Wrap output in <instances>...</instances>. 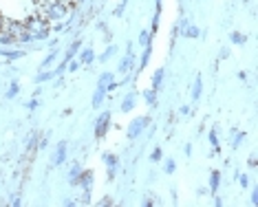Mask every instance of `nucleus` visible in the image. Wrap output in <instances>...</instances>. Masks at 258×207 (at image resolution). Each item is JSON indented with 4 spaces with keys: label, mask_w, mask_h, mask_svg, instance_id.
Wrapping results in <instances>:
<instances>
[{
    "label": "nucleus",
    "mask_w": 258,
    "mask_h": 207,
    "mask_svg": "<svg viewBox=\"0 0 258 207\" xmlns=\"http://www.w3.org/2000/svg\"><path fill=\"white\" fill-rule=\"evenodd\" d=\"M165 172H174V163H168V165H165Z\"/></svg>",
    "instance_id": "nucleus-17"
},
{
    "label": "nucleus",
    "mask_w": 258,
    "mask_h": 207,
    "mask_svg": "<svg viewBox=\"0 0 258 207\" xmlns=\"http://www.w3.org/2000/svg\"><path fill=\"white\" fill-rule=\"evenodd\" d=\"M64 152H66V141L58 146V154H55V163H62V161H64Z\"/></svg>",
    "instance_id": "nucleus-5"
},
{
    "label": "nucleus",
    "mask_w": 258,
    "mask_h": 207,
    "mask_svg": "<svg viewBox=\"0 0 258 207\" xmlns=\"http://www.w3.org/2000/svg\"><path fill=\"white\" fill-rule=\"evenodd\" d=\"M232 37H234V42H243V40H245V37H243V35H241V33H234V35H232Z\"/></svg>",
    "instance_id": "nucleus-16"
},
{
    "label": "nucleus",
    "mask_w": 258,
    "mask_h": 207,
    "mask_svg": "<svg viewBox=\"0 0 258 207\" xmlns=\"http://www.w3.org/2000/svg\"><path fill=\"white\" fill-rule=\"evenodd\" d=\"M128 66H130V55H126V60L122 62V66H119V71H122V73H126V71H128Z\"/></svg>",
    "instance_id": "nucleus-9"
},
{
    "label": "nucleus",
    "mask_w": 258,
    "mask_h": 207,
    "mask_svg": "<svg viewBox=\"0 0 258 207\" xmlns=\"http://www.w3.org/2000/svg\"><path fill=\"white\" fill-rule=\"evenodd\" d=\"M108 115H102L99 117V121H97V130H95V135L97 137H104V132H106V128H108Z\"/></svg>",
    "instance_id": "nucleus-2"
},
{
    "label": "nucleus",
    "mask_w": 258,
    "mask_h": 207,
    "mask_svg": "<svg viewBox=\"0 0 258 207\" xmlns=\"http://www.w3.org/2000/svg\"><path fill=\"white\" fill-rule=\"evenodd\" d=\"M104 82H99V86H97V93H95V97H93V106H99V101H102V97H104Z\"/></svg>",
    "instance_id": "nucleus-4"
},
{
    "label": "nucleus",
    "mask_w": 258,
    "mask_h": 207,
    "mask_svg": "<svg viewBox=\"0 0 258 207\" xmlns=\"http://www.w3.org/2000/svg\"><path fill=\"white\" fill-rule=\"evenodd\" d=\"M90 60H93V51L86 49L84 53H82V64H90Z\"/></svg>",
    "instance_id": "nucleus-6"
},
{
    "label": "nucleus",
    "mask_w": 258,
    "mask_h": 207,
    "mask_svg": "<svg viewBox=\"0 0 258 207\" xmlns=\"http://www.w3.org/2000/svg\"><path fill=\"white\" fill-rule=\"evenodd\" d=\"M216 185H218V174L214 172L212 174V190H216Z\"/></svg>",
    "instance_id": "nucleus-12"
},
{
    "label": "nucleus",
    "mask_w": 258,
    "mask_h": 207,
    "mask_svg": "<svg viewBox=\"0 0 258 207\" xmlns=\"http://www.w3.org/2000/svg\"><path fill=\"white\" fill-rule=\"evenodd\" d=\"M161 77H163V71H157V77H154V88L159 86V82H161Z\"/></svg>",
    "instance_id": "nucleus-11"
},
{
    "label": "nucleus",
    "mask_w": 258,
    "mask_h": 207,
    "mask_svg": "<svg viewBox=\"0 0 258 207\" xmlns=\"http://www.w3.org/2000/svg\"><path fill=\"white\" fill-rule=\"evenodd\" d=\"M159 159H161V150H154L152 152V161H159Z\"/></svg>",
    "instance_id": "nucleus-14"
},
{
    "label": "nucleus",
    "mask_w": 258,
    "mask_h": 207,
    "mask_svg": "<svg viewBox=\"0 0 258 207\" xmlns=\"http://www.w3.org/2000/svg\"><path fill=\"white\" fill-rule=\"evenodd\" d=\"M113 51H115V49H113V46H110V49H108V51H106V53L102 55V60H108V58H110V55H113Z\"/></svg>",
    "instance_id": "nucleus-15"
},
{
    "label": "nucleus",
    "mask_w": 258,
    "mask_h": 207,
    "mask_svg": "<svg viewBox=\"0 0 258 207\" xmlns=\"http://www.w3.org/2000/svg\"><path fill=\"white\" fill-rule=\"evenodd\" d=\"M143 124H148V119H139V121H135V124H133V128L130 130H128V137H135V135H139L141 132V128H143Z\"/></svg>",
    "instance_id": "nucleus-3"
},
{
    "label": "nucleus",
    "mask_w": 258,
    "mask_h": 207,
    "mask_svg": "<svg viewBox=\"0 0 258 207\" xmlns=\"http://www.w3.org/2000/svg\"><path fill=\"white\" fill-rule=\"evenodd\" d=\"M186 33H188V35H192V37H196V35H199V29H196V26H190Z\"/></svg>",
    "instance_id": "nucleus-10"
},
{
    "label": "nucleus",
    "mask_w": 258,
    "mask_h": 207,
    "mask_svg": "<svg viewBox=\"0 0 258 207\" xmlns=\"http://www.w3.org/2000/svg\"><path fill=\"white\" fill-rule=\"evenodd\" d=\"M199 95H201V77H196V82H194V93H192V97L199 99Z\"/></svg>",
    "instance_id": "nucleus-7"
},
{
    "label": "nucleus",
    "mask_w": 258,
    "mask_h": 207,
    "mask_svg": "<svg viewBox=\"0 0 258 207\" xmlns=\"http://www.w3.org/2000/svg\"><path fill=\"white\" fill-rule=\"evenodd\" d=\"M77 49H80V42H75V44H73V46H71V49H69V53H66V62H69V60L73 58V55H75V53H77Z\"/></svg>",
    "instance_id": "nucleus-8"
},
{
    "label": "nucleus",
    "mask_w": 258,
    "mask_h": 207,
    "mask_svg": "<svg viewBox=\"0 0 258 207\" xmlns=\"http://www.w3.org/2000/svg\"><path fill=\"white\" fill-rule=\"evenodd\" d=\"M24 26L29 29L31 37H44V35L49 33V29H51L49 20H44V18H40V16L29 18V22H24Z\"/></svg>",
    "instance_id": "nucleus-1"
},
{
    "label": "nucleus",
    "mask_w": 258,
    "mask_h": 207,
    "mask_svg": "<svg viewBox=\"0 0 258 207\" xmlns=\"http://www.w3.org/2000/svg\"><path fill=\"white\" fill-rule=\"evenodd\" d=\"M130 106H133V95L128 97L126 101H124V110H130Z\"/></svg>",
    "instance_id": "nucleus-13"
}]
</instances>
